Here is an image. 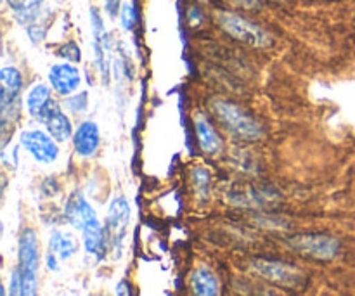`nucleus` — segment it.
<instances>
[{"instance_id":"f8f14e48","label":"nucleus","mask_w":355,"mask_h":296,"mask_svg":"<svg viewBox=\"0 0 355 296\" xmlns=\"http://www.w3.org/2000/svg\"><path fill=\"white\" fill-rule=\"evenodd\" d=\"M83 245H85V250L90 253V255L103 256V253L106 252V231L103 229V225L99 224V220H92L85 229H83Z\"/></svg>"},{"instance_id":"4be33fe9","label":"nucleus","mask_w":355,"mask_h":296,"mask_svg":"<svg viewBox=\"0 0 355 296\" xmlns=\"http://www.w3.org/2000/svg\"><path fill=\"white\" fill-rule=\"evenodd\" d=\"M120 17H121V26H123L125 30H132V28L135 26V23H137V14H135V9L130 6V3L121 6Z\"/></svg>"},{"instance_id":"9b49d317","label":"nucleus","mask_w":355,"mask_h":296,"mask_svg":"<svg viewBox=\"0 0 355 296\" xmlns=\"http://www.w3.org/2000/svg\"><path fill=\"white\" fill-rule=\"evenodd\" d=\"M99 127L94 121H83L73 134V146L82 158H90V156L96 155L97 149H99Z\"/></svg>"},{"instance_id":"9d476101","label":"nucleus","mask_w":355,"mask_h":296,"mask_svg":"<svg viewBox=\"0 0 355 296\" xmlns=\"http://www.w3.org/2000/svg\"><path fill=\"white\" fill-rule=\"evenodd\" d=\"M64 214L69 224L75 229H78V231H83L90 222L97 218L94 208L90 207V203L85 200V196H83L82 193H78V191L69 196L68 203H66Z\"/></svg>"},{"instance_id":"aec40b11","label":"nucleus","mask_w":355,"mask_h":296,"mask_svg":"<svg viewBox=\"0 0 355 296\" xmlns=\"http://www.w3.org/2000/svg\"><path fill=\"white\" fill-rule=\"evenodd\" d=\"M193 182L194 187H196L198 193L201 196H207L208 191H210V173L203 168H194L193 170Z\"/></svg>"},{"instance_id":"b1692460","label":"nucleus","mask_w":355,"mask_h":296,"mask_svg":"<svg viewBox=\"0 0 355 296\" xmlns=\"http://www.w3.org/2000/svg\"><path fill=\"white\" fill-rule=\"evenodd\" d=\"M9 296H21V283H19V272L14 270L12 279H10V291Z\"/></svg>"},{"instance_id":"ddd939ff","label":"nucleus","mask_w":355,"mask_h":296,"mask_svg":"<svg viewBox=\"0 0 355 296\" xmlns=\"http://www.w3.org/2000/svg\"><path fill=\"white\" fill-rule=\"evenodd\" d=\"M191 290H193V296H220L217 279L205 267H201V269H198L193 274V277H191Z\"/></svg>"},{"instance_id":"6e6552de","label":"nucleus","mask_w":355,"mask_h":296,"mask_svg":"<svg viewBox=\"0 0 355 296\" xmlns=\"http://www.w3.org/2000/svg\"><path fill=\"white\" fill-rule=\"evenodd\" d=\"M49 82L52 89L61 96H73L78 90L82 76L76 66L73 64H55L49 73Z\"/></svg>"},{"instance_id":"423d86ee","label":"nucleus","mask_w":355,"mask_h":296,"mask_svg":"<svg viewBox=\"0 0 355 296\" xmlns=\"http://www.w3.org/2000/svg\"><path fill=\"white\" fill-rule=\"evenodd\" d=\"M21 146L24 151L33 156L35 162L38 163H54L59 156V148L49 132L42 130H26L21 134Z\"/></svg>"},{"instance_id":"bb28decb","label":"nucleus","mask_w":355,"mask_h":296,"mask_svg":"<svg viewBox=\"0 0 355 296\" xmlns=\"http://www.w3.org/2000/svg\"><path fill=\"white\" fill-rule=\"evenodd\" d=\"M116 296H132L130 284H128L127 281H121V283L118 284V288H116Z\"/></svg>"},{"instance_id":"dca6fc26","label":"nucleus","mask_w":355,"mask_h":296,"mask_svg":"<svg viewBox=\"0 0 355 296\" xmlns=\"http://www.w3.org/2000/svg\"><path fill=\"white\" fill-rule=\"evenodd\" d=\"M45 127H47V132L51 134V137L54 139L55 142H66L69 141V137H73V125L71 120L66 116L62 111L52 114L47 121H45Z\"/></svg>"},{"instance_id":"a878e982","label":"nucleus","mask_w":355,"mask_h":296,"mask_svg":"<svg viewBox=\"0 0 355 296\" xmlns=\"http://www.w3.org/2000/svg\"><path fill=\"white\" fill-rule=\"evenodd\" d=\"M231 2L239 7H245V9H252V10H257L260 6L259 0H231Z\"/></svg>"},{"instance_id":"412c9836","label":"nucleus","mask_w":355,"mask_h":296,"mask_svg":"<svg viewBox=\"0 0 355 296\" xmlns=\"http://www.w3.org/2000/svg\"><path fill=\"white\" fill-rule=\"evenodd\" d=\"M58 55L69 62H80V59H82L80 47L75 44V42H68V44L62 45V47L58 51Z\"/></svg>"},{"instance_id":"f3484780","label":"nucleus","mask_w":355,"mask_h":296,"mask_svg":"<svg viewBox=\"0 0 355 296\" xmlns=\"http://www.w3.org/2000/svg\"><path fill=\"white\" fill-rule=\"evenodd\" d=\"M196 134L198 141H200L201 149L208 155H215V153L220 151V139H218L215 128L208 123V120L205 118H198L196 120Z\"/></svg>"},{"instance_id":"5701e85b","label":"nucleus","mask_w":355,"mask_h":296,"mask_svg":"<svg viewBox=\"0 0 355 296\" xmlns=\"http://www.w3.org/2000/svg\"><path fill=\"white\" fill-rule=\"evenodd\" d=\"M26 30H28V37H30V40L33 42V44H40V42L44 40L45 30L42 26H38V24L33 23V24H30Z\"/></svg>"},{"instance_id":"1a4fd4ad","label":"nucleus","mask_w":355,"mask_h":296,"mask_svg":"<svg viewBox=\"0 0 355 296\" xmlns=\"http://www.w3.org/2000/svg\"><path fill=\"white\" fill-rule=\"evenodd\" d=\"M255 269L263 277L270 279L272 283L284 284V286H297L302 283V274L290 265L279 262H269V260H257Z\"/></svg>"},{"instance_id":"0eeeda50","label":"nucleus","mask_w":355,"mask_h":296,"mask_svg":"<svg viewBox=\"0 0 355 296\" xmlns=\"http://www.w3.org/2000/svg\"><path fill=\"white\" fill-rule=\"evenodd\" d=\"M128 220H130V207H128L127 200L125 198H114L110 203V210H107L106 239L111 245L114 243L116 246H120Z\"/></svg>"},{"instance_id":"cd10ccee","label":"nucleus","mask_w":355,"mask_h":296,"mask_svg":"<svg viewBox=\"0 0 355 296\" xmlns=\"http://www.w3.org/2000/svg\"><path fill=\"white\" fill-rule=\"evenodd\" d=\"M47 267L51 270H58V260H55L54 253H51V252H49V255H47Z\"/></svg>"},{"instance_id":"393cba45","label":"nucleus","mask_w":355,"mask_h":296,"mask_svg":"<svg viewBox=\"0 0 355 296\" xmlns=\"http://www.w3.org/2000/svg\"><path fill=\"white\" fill-rule=\"evenodd\" d=\"M106 10L111 17L116 16L121 10V0H106Z\"/></svg>"},{"instance_id":"f03ea898","label":"nucleus","mask_w":355,"mask_h":296,"mask_svg":"<svg viewBox=\"0 0 355 296\" xmlns=\"http://www.w3.org/2000/svg\"><path fill=\"white\" fill-rule=\"evenodd\" d=\"M40 267V255H38L37 236L31 229L23 231L19 238V283L21 296H37V274Z\"/></svg>"},{"instance_id":"2eb2a0df","label":"nucleus","mask_w":355,"mask_h":296,"mask_svg":"<svg viewBox=\"0 0 355 296\" xmlns=\"http://www.w3.org/2000/svg\"><path fill=\"white\" fill-rule=\"evenodd\" d=\"M51 101H52L51 89H49L45 83H38V85H35L33 89L30 90V94H28V99H26L28 113L38 120V118L42 116V113L45 111V107L51 104Z\"/></svg>"},{"instance_id":"39448f33","label":"nucleus","mask_w":355,"mask_h":296,"mask_svg":"<svg viewBox=\"0 0 355 296\" xmlns=\"http://www.w3.org/2000/svg\"><path fill=\"white\" fill-rule=\"evenodd\" d=\"M290 245L302 255L312 256L315 260H331L340 252V243L331 236L322 234L295 236Z\"/></svg>"},{"instance_id":"f257e3e1","label":"nucleus","mask_w":355,"mask_h":296,"mask_svg":"<svg viewBox=\"0 0 355 296\" xmlns=\"http://www.w3.org/2000/svg\"><path fill=\"white\" fill-rule=\"evenodd\" d=\"M211 111L215 118L220 121L222 127L234 137L243 141H257L263 135V128L253 116H250L245 110L229 101L217 99L211 103Z\"/></svg>"},{"instance_id":"7ed1b4c3","label":"nucleus","mask_w":355,"mask_h":296,"mask_svg":"<svg viewBox=\"0 0 355 296\" xmlns=\"http://www.w3.org/2000/svg\"><path fill=\"white\" fill-rule=\"evenodd\" d=\"M217 23L234 40L250 45V47L266 49L272 45V38L262 28L257 26L252 21L245 19V17L238 16V14L217 12Z\"/></svg>"},{"instance_id":"6ab92c4d","label":"nucleus","mask_w":355,"mask_h":296,"mask_svg":"<svg viewBox=\"0 0 355 296\" xmlns=\"http://www.w3.org/2000/svg\"><path fill=\"white\" fill-rule=\"evenodd\" d=\"M64 106L68 107L71 113H83L89 106V94L87 92H78L68 96V99L64 101Z\"/></svg>"},{"instance_id":"a211bd4d","label":"nucleus","mask_w":355,"mask_h":296,"mask_svg":"<svg viewBox=\"0 0 355 296\" xmlns=\"http://www.w3.org/2000/svg\"><path fill=\"white\" fill-rule=\"evenodd\" d=\"M49 250L61 260H68L69 256L75 255L76 250H78V245H76L73 236L64 234V232H54V234L51 236Z\"/></svg>"},{"instance_id":"20e7f679","label":"nucleus","mask_w":355,"mask_h":296,"mask_svg":"<svg viewBox=\"0 0 355 296\" xmlns=\"http://www.w3.org/2000/svg\"><path fill=\"white\" fill-rule=\"evenodd\" d=\"M0 106H2V128L14 123L19 113V96L23 90V76L19 69L7 66L0 71Z\"/></svg>"},{"instance_id":"4468645a","label":"nucleus","mask_w":355,"mask_h":296,"mask_svg":"<svg viewBox=\"0 0 355 296\" xmlns=\"http://www.w3.org/2000/svg\"><path fill=\"white\" fill-rule=\"evenodd\" d=\"M7 2H9L17 23L30 26V24L35 23L38 14H40L44 0H7Z\"/></svg>"}]
</instances>
